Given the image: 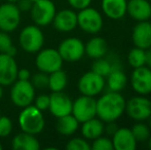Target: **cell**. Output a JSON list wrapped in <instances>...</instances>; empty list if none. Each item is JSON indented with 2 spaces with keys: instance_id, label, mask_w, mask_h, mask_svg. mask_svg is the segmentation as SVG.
Returning a JSON list of instances; mask_svg holds the SVG:
<instances>
[{
  "instance_id": "28",
  "label": "cell",
  "mask_w": 151,
  "mask_h": 150,
  "mask_svg": "<svg viewBox=\"0 0 151 150\" xmlns=\"http://www.w3.org/2000/svg\"><path fill=\"white\" fill-rule=\"evenodd\" d=\"M118 64L116 63H112L110 60L104 58H100V59H96L93 60V64H91V70L93 72H96L97 74L106 77L110 72L112 71V69L115 66H117Z\"/></svg>"
},
{
  "instance_id": "15",
  "label": "cell",
  "mask_w": 151,
  "mask_h": 150,
  "mask_svg": "<svg viewBox=\"0 0 151 150\" xmlns=\"http://www.w3.org/2000/svg\"><path fill=\"white\" fill-rule=\"evenodd\" d=\"M52 24L59 32H72L77 28V12L73 8H64L59 10L55 14Z\"/></svg>"
},
{
  "instance_id": "46",
  "label": "cell",
  "mask_w": 151,
  "mask_h": 150,
  "mask_svg": "<svg viewBox=\"0 0 151 150\" xmlns=\"http://www.w3.org/2000/svg\"><path fill=\"white\" fill-rule=\"evenodd\" d=\"M0 149H2V145H1V142H0Z\"/></svg>"
},
{
  "instance_id": "10",
  "label": "cell",
  "mask_w": 151,
  "mask_h": 150,
  "mask_svg": "<svg viewBox=\"0 0 151 150\" xmlns=\"http://www.w3.org/2000/svg\"><path fill=\"white\" fill-rule=\"evenodd\" d=\"M58 52L64 62L75 63L80 61L86 55L84 42L77 37H68L59 44Z\"/></svg>"
},
{
  "instance_id": "3",
  "label": "cell",
  "mask_w": 151,
  "mask_h": 150,
  "mask_svg": "<svg viewBox=\"0 0 151 150\" xmlns=\"http://www.w3.org/2000/svg\"><path fill=\"white\" fill-rule=\"evenodd\" d=\"M77 27L88 34H98L104 27L103 14L97 8L91 7V5L78 10Z\"/></svg>"
},
{
  "instance_id": "12",
  "label": "cell",
  "mask_w": 151,
  "mask_h": 150,
  "mask_svg": "<svg viewBox=\"0 0 151 150\" xmlns=\"http://www.w3.org/2000/svg\"><path fill=\"white\" fill-rule=\"evenodd\" d=\"M21 23V11L16 3L6 2L0 5V30L14 32Z\"/></svg>"
},
{
  "instance_id": "21",
  "label": "cell",
  "mask_w": 151,
  "mask_h": 150,
  "mask_svg": "<svg viewBox=\"0 0 151 150\" xmlns=\"http://www.w3.org/2000/svg\"><path fill=\"white\" fill-rule=\"evenodd\" d=\"M105 82H106V88H107L108 90L120 93L127 85L129 78H127L124 71L120 68L119 65H117L105 77Z\"/></svg>"
},
{
  "instance_id": "19",
  "label": "cell",
  "mask_w": 151,
  "mask_h": 150,
  "mask_svg": "<svg viewBox=\"0 0 151 150\" xmlns=\"http://www.w3.org/2000/svg\"><path fill=\"white\" fill-rule=\"evenodd\" d=\"M110 138L114 150H135L137 148L138 142L129 128L120 126Z\"/></svg>"
},
{
  "instance_id": "5",
  "label": "cell",
  "mask_w": 151,
  "mask_h": 150,
  "mask_svg": "<svg viewBox=\"0 0 151 150\" xmlns=\"http://www.w3.org/2000/svg\"><path fill=\"white\" fill-rule=\"evenodd\" d=\"M124 113L134 121H147L151 116V102L148 96L136 95L127 100Z\"/></svg>"
},
{
  "instance_id": "23",
  "label": "cell",
  "mask_w": 151,
  "mask_h": 150,
  "mask_svg": "<svg viewBox=\"0 0 151 150\" xmlns=\"http://www.w3.org/2000/svg\"><path fill=\"white\" fill-rule=\"evenodd\" d=\"M84 52L88 58L96 59L104 58L108 52L107 41L101 36H93L84 43Z\"/></svg>"
},
{
  "instance_id": "1",
  "label": "cell",
  "mask_w": 151,
  "mask_h": 150,
  "mask_svg": "<svg viewBox=\"0 0 151 150\" xmlns=\"http://www.w3.org/2000/svg\"><path fill=\"white\" fill-rule=\"evenodd\" d=\"M125 98L121 93L108 90L96 100L97 117L103 122L117 121L125 112Z\"/></svg>"
},
{
  "instance_id": "13",
  "label": "cell",
  "mask_w": 151,
  "mask_h": 150,
  "mask_svg": "<svg viewBox=\"0 0 151 150\" xmlns=\"http://www.w3.org/2000/svg\"><path fill=\"white\" fill-rule=\"evenodd\" d=\"M129 83L132 90L137 95L149 96L151 94V69L146 65L134 68L129 76Z\"/></svg>"
},
{
  "instance_id": "6",
  "label": "cell",
  "mask_w": 151,
  "mask_h": 150,
  "mask_svg": "<svg viewBox=\"0 0 151 150\" xmlns=\"http://www.w3.org/2000/svg\"><path fill=\"white\" fill-rule=\"evenodd\" d=\"M9 95L12 104L20 108H24L33 103L35 99V88L30 80L17 79L12 84Z\"/></svg>"
},
{
  "instance_id": "44",
  "label": "cell",
  "mask_w": 151,
  "mask_h": 150,
  "mask_svg": "<svg viewBox=\"0 0 151 150\" xmlns=\"http://www.w3.org/2000/svg\"><path fill=\"white\" fill-rule=\"evenodd\" d=\"M147 121H148V126H150V128H151V116L149 117V119H148Z\"/></svg>"
},
{
  "instance_id": "2",
  "label": "cell",
  "mask_w": 151,
  "mask_h": 150,
  "mask_svg": "<svg viewBox=\"0 0 151 150\" xmlns=\"http://www.w3.org/2000/svg\"><path fill=\"white\" fill-rule=\"evenodd\" d=\"M19 126L24 133L35 136L40 134L45 126L43 112L36 108L34 105L24 107L19 114Z\"/></svg>"
},
{
  "instance_id": "36",
  "label": "cell",
  "mask_w": 151,
  "mask_h": 150,
  "mask_svg": "<svg viewBox=\"0 0 151 150\" xmlns=\"http://www.w3.org/2000/svg\"><path fill=\"white\" fill-rule=\"evenodd\" d=\"M93 0H67L68 4L73 8L74 10H80L91 5Z\"/></svg>"
},
{
  "instance_id": "4",
  "label": "cell",
  "mask_w": 151,
  "mask_h": 150,
  "mask_svg": "<svg viewBox=\"0 0 151 150\" xmlns=\"http://www.w3.org/2000/svg\"><path fill=\"white\" fill-rule=\"evenodd\" d=\"M19 43L24 52L37 54L44 44V35L37 25H29L22 29L19 35Z\"/></svg>"
},
{
  "instance_id": "22",
  "label": "cell",
  "mask_w": 151,
  "mask_h": 150,
  "mask_svg": "<svg viewBox=\"0 0 151 150\" xmlns=\"http://www.w3.org/2000/svg\"><path fill=\"white\" fill-rule=\"evenodd\" d=\"M80 132L84 139L91 142L98 137L105 134V122H103L100 118L96 116L82 122L80 126Z\"/></svg>"
},
{
  "instance_id": "38",
  "label": "cell",
  "mask_w": 151,
  "mask_h": 150,
  "mask_svg": "<svg viewBox=\"0 0 151 150\" xmlns=\"http://www.w3.org/2000/svg\"><path fill=\"white\" fill-rule=\"evenodd\" d=\"M118 128L116 121H112V122H107L105 123V134H107L109 137H111L114 133L116 132V130Z\"/></svg>"
},
{
  "instance_id": "39",
  "label": "cell",
  "mask_w": 151,
  "mask_h": 150,
  "mask_svg": "<svg viewBox=\"0 0 151 150\" xmlns=\"http://www.w3.org/2000/svg\"><path fill=\"white\" fill-rule=\"evenodd\" d=\"M31 73L27 68H22L18 70V78L19 80H30Z\"/></svg>"
},
{
  "instance_id": "34",
  "label": "cell",
  "mask_w": 151,
  "mask_h": 150,
  "mask_svg": "<svg viewBox=\"0 0 151 150\" xmlns=\"http://www.w3.org/2000/svg\"><path fill=\"white\" fill-rule=\"evenodd\" d=\"M12 121L5 115H0V138H6L12 132Z\"/></svg>"
},
{
  "instance_id": "11",
  "label": "cell",
  "mask_w": 151,
  "mask_h": 150,
  "mask_svg": "<svg viewBox=\"0 0 151 150\" xmlns=\"http://www.w3.org/2000/svg\"><path fill=\"white\" fill-rule=\"evenodd\" d=\"M71 114L80 122L93 118L97 116V103L93 97L81 95L72 103Z\"/></svg>"
},
{
  "instance_id": "8",
  "label": "cell",
  "mask_w": 151,
  "mask_h": 150,
  "mask_svg": "<svg viewBox=\"0 0 151 150\" xmlns=\"http://www.w3.org/2000/svg\"><path fill=\"white\" fill-rule=\"evenodd\" d=\"M29 12L34 24L38 27H45L52 23L57 8L52 0H38L32 4Z\"/></svg>"
},
{
  "instance_id": "40",
  "label": "cell",
  "mask_w": 151,
  "mask_h": 150,
  "mask_svg": "<svg viewBox=\"0 0 151 150\" xmlns=\"http://www.w3.org/2000/svg\"><path fill=\"white\" fill-rule=\"evenodd\" d=\"M145 65L151 69V47L146 50V63Z\"/></svg>"
},
{
  "instance_id": "42",
  "label": "cell",
  "mask_w": 151,
  "mask_h": 150,
  "mask_svg": "<svg viewBox=\"0 0 151 150\" xmlns=\"http://www.w3.org/2000/svg\"><path fill=\"white\" fill-rule=\"evenodd\" d=\"M147 143H148V148H149V149H151V135H150L149 139H148Z\"/></svg>"
},
{
  "instance_id": "7",
  "label": "cell",
  "mask_w": 151,
  "mask_h": 150,
  "mask_svg": "<svg viewBox=\"0 0 151 150\" xmlns=\"http://www.w3.org/2000/svg\"><path fill=\"white\" fill-rule=\"evenodd\" d=\"M77 88L80 95L96 98L100 96L106 88L105 77L97 74L93 70L88 71L79 77Z\"/></svg>"
},
{
  "instance_id": "27",
  "label": "cell",
  "mask_w": 151,
  "mask_h": 150,
  "mask_svg": "<svg viewBox=\"0 0 151 150\" xmlns=\"http://www.w3.org/2000/svg\"><path fill=\"white\" fill-rule=\"evenodd\" d=\"M127 60L129 65L132 68H138V67L145 66L146 63V50L143 48L134 46L127 52Z\"/></svg>"
},
{
  "instance_id": "26",
  "label": "cell",
  "mask_w": 151,
  "mask_h": 150,
  "mask_svg": "<svg viewBox=\"0 0 151 150\" xmlns=\"http://www.w3.org/2000/svg\"><path fill=\"white\" fill-rule=\"evenodd\" d=\"M68 84V76L62 69L48 74L47 88L52 92H63Z\"/></svg>"
},
{
  "instance_id": "29",
  "label": "cell",
  "mask_w": 151,
  "mask_h": 150,
  "mask_svg": "<svg viewBox=\"0 0 151 150\" xmlns=\"http://www.w3.org/2000/svg\"><path fill=\"white\" fill-rule=\"evenodd\" d=\"M137 142H147L151 135V128L146 121H135L131 128Z\"/></svg>"
},
{
  "instance_id": "43",
  "label": "cell",
  "mask_w": 151,
  "mask_h": 150,
  "mask_svg": "<svg viewBox=\"0 0 151 150\" xmlns=\"http://www.w3.org/2000/svg\"><path fill=\"white\" fill-rule=\"evenodd\" d=\"M7 2H12V3H17L18 2V0H6Z\"/></svg>"
},
{
  "instance_id": "37",
  "label": "cell",
  "mask_w": 151,
  "mask_h": 150,
  "mask_svg": "<svg viewBox=\"0 0 151 150\" xmlns=\"http://www.w3.org/2000/svg\"><path fill=\"white\" fill-rule=\"evenodd\" d=\"M32 4L33 3L30 0H18V2H17V6H18V8L20 9L21 12L30 11Z\"/></svg>"
},
{
  "instance_id": "49",
  "label": "cell",
  "mask_w": 151,
  "mask_h": 150,
  "mask_svg": "<svg viewBox=\"0 0 151 150\" xmlns=\"http://www.w3.org/2000/svg\"><path fill=\"white\" fill-rule=\"evenodd\" d=\"M0 115H1V113H0Z\"/></svg>"
},
{
  "instance_id": "20",
  "label": "cell",
  "mask_w": 151,
  "mask_h": 150,
  "mask_svg": "<svg viewBox=\"0 0 151 150\" xmlns=\"http://www.w3.org/2000/svg\"><path fill=\"white\" fill-rule=\"evenodd\" d=\"M127 0H101L102 14L106 18L118 21L127 16Z\"/></svg>"
},
{
  "instance_id": "48",
  "label": "cell",
  "mask_w": 151,
  "mask_h": 150,
  "mask_svg": "<svg viewBox=\"0 0 151 150\" xmlns=\"http://www.w3.org/2000/svg\"><path fill=\"white\" fill-rule=\"evenodd\" d=\"M150 22H151V19H150Z\"/></svg>"
},
{
  "instance_id": "14",
  "label": "cell",
  "mask_w": 151,
  "mask_h": 150,
  "mask_svg": "<svg viewBox=\"0 0 151 150\" xmlns=\"http://www.w3.org/2000/svg\"><path fill=\"white\" fill-rule=\"evenodd\" d=\"M18 70L14 57L0 52V85H12L18 78Z\"/></svg>"
},
{
  "instance_id": "47",
  "label": "cell",
  "mask_w": 151,
  "mask_h": 150,
  "mask_svg": "<svg viewBox=\"0 0 151 150\" xmlns=\"http://www.w3.org/2000/svg\"><path fill=\"white\" fill-rule=\"evenodd\" d=\"M149 100H150V102H151V94L149 95Z\"/></svg>"
},
{
  "instance_id": "24",
  "label": "cell",
  "mask_w": 151,
  "mask_h": 150,
  "mask_svg": "<svg viewBox=\"0 0 151 150\" xmlns=\"http://www.w3.org/2000/svg\"><path fill=\"white\" fill-rule=\"evenodd\" d=\"M12 147L14 150H38L40 144L35 135L22 132L14 137Z\"/></svg>"
},
{
  "instance_id": "18",
  "label": "cell",
  "mask_w": 151,
  "mask_h": 150,
  "mask_svg": "<svg viewBox=\"0 0 151 150\" xmlns=\"http://www.w3.org/2000/svg\"><path fill=\"white\" fill-rule=\"evenodd\" d=\"M127 14L135 22L150 21L151 2L149 0H127Z\"/></svg>"
},
{
  "instance_id": "45",
  "label": "cell",
  "mask_w": 151,
  "mask_h": 150,
  "mask_svg": "<svg viewBox=\"0 0 151 150\" xmlns=\"http://www.w3.org/2000/svg\"><path fill=\"white\" fill-rule=\"evenodd\" d=\"M30 1L32 2V3H34V2H36V1H38V0H30Z\"/></svg>"
},
{
  "instance_id": "33",
  "label": "cell",
  "mask_w": 151,
  "mask_h": 150,
  "mask_svg": "<svg viewBox=\"0 0 151 150\" xmlns=\"http://www.w3.org/2000/svg\"><path fill=\"white\" fill-rule=\"evenodd\" d=\"M31 83L33 86L38 90H42V88H47L48 85V74L39 71L38 73L31 76Z\"/></svg>"
},
{
  "instance_id": "41",
  "label": "cell",
  "mask_w": 151,
  "mask_h": 150,
  "mask_svg": "<svg viewBox=\"0 0 151 150\" xmlns=\"http://www.w3.org/2000/svg\"><path fill=\"white\" fill-rule=\"evenodd\" d=\"M3 86L0 85V100L2 99V97H3Z\"/></svg>"
},
{
  "instance_id": "25",
  "label": "cell",
  "mask_w": 151,
  "mask_h": 150,
  "mask_svg": "<svg viewBox=\"0 0 151 150\" xmlns=\"http://www.w3.org/2000/svg\"><path fill=\"white\" fill-rule=\"evenodd\" d=\"M79 126L80 122L72 114H68V115L57 118L56 130L62 136L69 137L77 132Z\"/></svg>"
},
{
  "instance_id": "17",
  "label": "cell",
  "mask_w": 151,
  "mask_h": 150,
  "mask_svg": "<svg viewBox=\"0 0 151 150\" xmlns=\"http://www.w3.org/2000/svg\"><path fill=\"white\" fill-rule=\"evenodd\" d=\"M132 41L134 46L148 50L151 47V22H136L132 30Z\"/></svg>"
},
{
  "instance_id": "35",
  "label": "cell",
  "mask_w": 151,
  "mask_h": 150,
  "mask_svg": "<svg viewBox=\"0 0 151 150\" xmlns=\"http://www.w3.org/2000/svg\"><path fill=\"white\" fill-rule=\"evenodd\" d=\"M33 102L36 108L44 112V111L48 110V107H50V96L44 94L39 95L38 97H35Z\"/></svg>"
},
{
  "instance_id": "30",
  "label": "cell",
  "mask_w": 151,
  "mask_h": 150,
  "mask_svg": "<svg viewBox=\"0 0 151 150\" xmlns=\"http://www.w3.org/2000/svg\"><path fill=\"white\" fill-rule=\"evenodd\" d=\"M0 52L7 54L14 57L17 54V48L12 43V39L7 32L0 30Z\"/></svg>"
},
{
  "instance_id": "32",
  "label": "cell",
  "mask_w": 151,
  "mask_h": 150,
  "mask_svg": "<svg viewBox=\"0 0 151 150\" xmlns=\"http://www.w3.org/2000/svg\"><path fill=\"white\" fill-rule=\"evenodd\" d=\"M67 150H91V143L83 137H75L66 144Z\"/></svg>"
},
{
  "instance_id": "9",
  "label": "cell",
  "mask_w": 151,
  "mask_h": 150,
  "mask_svg": "<svg viewBox=\"0 0 151 150\" xmlns=\"http://www.w3.org/2000/svg\"><path fill=\"white\" fill-rule=\"evenodd\" d=\"M63 63V59L56 48H41L35 59V65L38 70L47 74L62 69Z\"/></svg>"
},
{
  "instance_id": "31",
  "label": "cell",
  "mask_w": 151,
  "mask_h": 150,
  "mask_svg": "<svg viewBox=\"0 0 151 150\" xmlns=\"http://www.w3.org/2000/svg\"><path fill=\"white\" fill-rule=\"evenodd\" d=\"M91 150H113V144H112L111 138L109 136H102L98 137L97 139L91 141Z\"/></svg>"
},
{
  "instance_id": "16",
  "label": "cell",
  "mask_w": 151,
  "mask_h": 150,
  "mask_svg": "<svg viewBox=\"0 0 151 150\" xmlns=\"http://www.w3.org/2000/svg\"><path fill=\"white\" fill-rule=\"evenodd\" d=\"M72 103L73 101L67 94L63 92H52L50 96L48 110L55 117H62V116L71 114Z\"/></svg>"
}]
</instances>
